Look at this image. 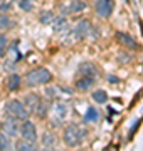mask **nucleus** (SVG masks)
<instances>
[{
    "label": "nucleus",
    "mask_w": 143,
    "mask_h": 151,
    "mask_svg": "<svg viewBox=\"0 0 143 151\" xmlns=\"http://www.w3.org/2000/svg\"><path fill=\"white\" fill-rule=\"evenodd\" d=\"M88 136V131L83 124H77V123H71L64 128V133H62V139L67 146L71 148H76V146L83 145V141L86 139Z\"/></svg>",
    "instance_id": "nucleus-1"
},
{
    "label": "nucleus",
    "mask_w": 143,
    "mask_h": 151,
    "mask_svg": "<svg viewBox=\"0 0 143 151\" xmlns=\"http://www.w3.org/2000/svg\"><path fill=\"white\" fill-rule=\"evenodd\" d=\"M51 81H52V74L46 67H35L25 76V86L29 87L44 86V84H49Z\"/></svg>",
    "instance_id": "nucleus-2"
},
{
    "label": "nucleus",
    "mask_w": 143,
    "mask_h": 151,
    "mask_svg": "<svg viewBox=\"0 0 143 151\" xmlns=\"http://www.w3.org/2000/svg\"><path fill=\"white\" fill-rule=\"evenodd\" d=\"M5 114L9 118L15 119V121H24V119H29L30 116V111L25 108V104L19 99H12L5 104Z\"/></svg>",
    "instance_id": "nucleus-3"
},
{
    "label": "nucleus",
    "mask_w": 143,
    "mask_h": 151,
    "mask_svg": "<svg viewBox=\"0 0 143 151\" xmlns=\"http://www.w3.org/2000/svg\"><path fill=\"white\" fill-rule=\"evenodd\" d=\"M91 34H93V25H91L89 20H79L76 25H74V29H72V35H74L77 40H83V39L91 37Z\"/></svg>",
    "instance_id": "nucleus-4"
},
{
    "label": "nucleus",
    "mask_w": 143,
    "mask_h": 151,
    "mask_svg": "<svg viewBox=\"0 0 143 151\" xmlns=\"http://www.w3.org/2000/svg\"><path fill=\"white\" fill-rule=\"evenodd\" d=\"M94 10L101 19H108L115 10V0H96L94 2Z\"/></svg>",
    "instance_id": "nucleus-5"
},
{
    "label": "nucleus",
    "mask_w": 143,
    "mask_h": 151,
    "mask_svg": "<svg viewBox=\"0 0 143 151\" xmlns=\"http://www.w3.org/2000/svg\"><path fill=\"white\" fill-rule=\"evenodd\" d=\"M19 134L22 136L24 139L35 143V141H37V129H35V124L30 123L29 119H24V123L19 126Z\"/></svg>",
    "instance_id": "nucleus-6"
},
{
    "label": "nucleus",
    "mask_w": 143,
    "mask_h": 151,
    "mask_svg": "<svg viewBox=\"0 0 143 151\" xmlns=\"http://www.w3.org/2000/svg\"><path fill=\"white\" fill-rule=\"evenodd\" d=\"M77 76H83V77H91L94 81H98L99 77V69L93 62H81L77 67Z\"/></svg>",
    "instance_id": "nucleus-7"
},
{
    "label": "nucleus",
    "mask_w": 143,
    "mask_h": 151,
    "mask_svg": "<svg viewBox=\"0 0 143 151\" xmlns=\"http://www.w3.org/2000/svg\"><path fill=\"white\" fill-rule=\"evenodd\" d=\"M0 133H4L9 138H14V136L19 134V126H17L15 119L9 118L7 121H4V123L0 124Z\"/></svg>",
    "instance_id": "nucleus-8"
},
{
    "label": "nucleus",
    "mask_w": 143,
    "mask_h": 151,
    "mask_svg": "<svg viewBox=\"0 0 143 151\" xmlns=\"http://www.w3.org/2000/svg\"><path fill=\"white\" fill-rule=\"evenodd\" d=\"M40 103H42V97L39 96V94H27L25 96V108L30 111V114H35V111L39 109V106H40Z\"/></svg>",
    "instance_id": "nucleus-9"
},
{
    "label": "nucleus",
    "mask_w": 143,
    "mask_h": 151,
    "mask_svg": "<svg viewBox=\"0 0 143 151\" xmlns=\"http://www.w3.org/2000/svg\"><path fill=\"white\" fill-rule=\"evenodd\" d=\"M67 104L66 103H62V101H59V103H56L54 106V116H56V121L57 123L56 124H61V121H64L67 116Z\"/></svg>",
    "instance_id": "nucleus-10"
},
{
    "label": "nucleus",
    "mask_w": 143,
    "mask_h": 151,
    "mask_svg": "<svg viewBox=\"0 0 143 151\" xmlns=\"http://www.w3.org/2000/svg\"><path fill=\"white\" fill-rule=\"evenodd\" d=\"M116 39H118V40H120V44H123L125 47H128V49H138L136 40H135L131 35H128V34H125V32H116Z\"/></svg>",
    "instance_id": "nucleus-11"
},
{
    "label": "nucleus",
    "mask_w": 143,
    "mask_h": 151,
    "mask_svg": "<svg viewBox=\"0 0 143 151\" xmlns=\"http://www.w3.org/2000/svg\"><path fill=\"white\" fill-rule=\"evenodd\" d=\"M94 79H91V77H83V76H77L76 79V89H79V91H89L91 87H93L94 84Z\"/></svg>",
    "instance_id": "nucleus-12"
},
{
    "label": "nucleus",
    "mask_w": 143,
    "mask_h": 151,
    "mask_svg": "<svg viewBox=\"0 0 143 151\" xmlns=\"http://www.w3.org/2000/svg\"><path fill=\"white\" fill-rule=\"evenodd\" d=\"M22 84V79H20V76L19 74H10L9 76V79H7V86L10 91H17L19 87Z\"/></svg>",
    "instance_id": "nucleus-13"
},
{
    "label": "nucleus",
    "mask_w": 143,
    "mask_h": 151,
    "mask_svg": "<svg viewBox=\"0 0 143 151\" xmlns=\"http://www.w3.org/2000/svg\"><path fill=\"white\" fill-rule=\"evenodd\" d=\"M84 9H86V2H83V0H72L71 5H69V9H64L66 12H69V14H77V12H83Z\"/></svg>",
    "instance_id": "nucleus-14"
},
{
    "label": "nucleus",
    "mask_w": 143,
    "mask_h": 151,
    "mask_svg": "<svg viewBox=\"0 0 143 151\" xmlns=\"http://www.w3.org/2000/svg\"><path fill=\"white\" fill-rule=\"evenodd\" d=\"M15 150H20V151H34L35 150V143L32 141H27V139H19L15 143Z\"/></svg>",
    "instance_id": "nucleus-15"
},
{
    "label": "nucleus",
    "mask_w": 143,
    "mask_h": 151,
    "mask_svg": "<svg viewBox=\"0 0 143 151\" xmlns=\"http://www.w3.org/2000/svg\"><path fill=\"white\" fill-rule=\"evenodd\" d=\"M99 119V113L96 108H88V111H86V114H84V123H98Z\"/></svg>",
    "instance_id": "nucleus-16"
},
{
    "label": "nucleus",
    "mask_w": 143,
    "mask_h": 151,
    "mask_svg": "<svg viewBox=\"0 0 143 151\" xmlns=\"http://www.w3.org/2000/svg\"><path fill=\"white\" fill-rule=\"evenodd\" d=\"M93 99L98 104H105L106 101H108V92L103 91V89H98V91L93 92Z\"/></svg>",
    "instance_id": "nucleus-17"
},
{
    "label": "nucleus",
    "mask_w": 143,
    "mask_h": 151,
    "mask_svg": "<svg viewBox=\"0 0 143 151\" xmlns=\"http://www.w3.org/2000/svg\"><path fill=\"white\" fill-rule=\"evenodd\" d=\"M56 143H57V138H56V134L46 133V134L42 136V145H44L46 148H52V146H56Z\"/></svg>",
    "instance_id": "nucleus-18"
},
{
    "label": "nucleus",
    "mask_w": 143,
    "mask_h": 151,
    "mask_svg": "<svg viewBox=\"0 0 143 151\" xmlns=\"http://www.w3.org/2000/svg\"><path fill=\"white\" fill-rule=\"evenodd\" d=\"M12 148V139L4 133H0V150H10Z\"/></svg>",
    "instance_id": "nucleus-19"
},
{
    "label": "nucleus",
    "mask_w": 143,
    "mask_h": 151,
    "mask_svg": "<svg viewBox=\"0 0 143 151\" xmlns=\"http://www.w3.org/2000/svg\"><path fill=\"white\" fill-rule=\"evenodd\" d=\"M7 47H9V40L4 34H0V57H4L7 52Z\"/></svg>",
    "instance_id": "nucleus-20"
},
{
    "label": "nucleus",
    "mask_w": 143,
    "mask_h": 151,
    "mask_svg": "<svg viewBox=\"0 0 143 151\" xmlns=\"http://www.w3.org/2000/svg\"><path fill=\"white\" fill-rule=\"evenodd\" d=\"M54 20H56V15L52 12H44V14L40 15V22H42V24H52Z\"/></svg>",
    "instance_id": "nucleus-21"
},
{
    "label": "nucleus",
    "mask_w": 143,
    "mask_h": 151,
    "mask_svg": "<svg viewBox=\"0 0 143 151\" xmlns=\"http://www.w3.org/2000/svg\"><path fill=\"white\" fill-rule=\"evenodd\" d=\"M10 25H12L10 19L7 15H2V14H0V30H7Z\"/></svg>",
    "instance_id": "nucleus-22"
},
{
    "label": "nucleus",
    "mask_w": 143,
    "mask_h": 151,
    "mask_svg": "<svg viewBox=\"0 0 143 151\" xmlns=\"http://www.w3.org/2000/svg\"><path fill=\"white\" fill-rule=\"evenodd\" d=\"M19 5H20V9H24V10H27V12L32 10V4H30V0H20Z\"/></svg>",
    "instance_id": "nucleus-23"
},
{
    "label": "nucleus",
    "mask_w": 143,
    "mask_h": 151,
    "mask_svg": "<svg viewBox=\"0 0 143 151\" xmlns=\"http://www.w3.org/2000/svg\"><path fill=\"white\" fill-rule=\"evenodd\" d=\"M108 79H110L111 82H115V84L118 82V77H115V76H108Z\"/></svg>",
    "instance_id": "nucleus-24"
},
{
    "label": "nucleus",
    "mask_w": 143,
    "mask_h": 151,
    "mask_svg": "<svg viewBox=\"0 0 143 151\" xmlns=\"http://www.w3.org/2000/svg\"><path fill=\"white\" fill-rule=\"evenodd\" d=\"M4 2H5V0H0V7L4 5Z\"/></svg>",
    "instance_id": "nucleus-25"
},
{
    "label": "nucleus",
    "mask_w": 143,
    "mask_h": 151,
    "mask_svg": "<svg viewBox=\"0 0 143 151\" xmlns=\"http://www.w3.org/2000/svg\"><path fill=\"white\" fill-rule=\"evenodd\" d=\"M140 25H142V34H143V22H140Z\"/></svg>",
    "instance_id": "nucleus-26"
}]
</instances>
